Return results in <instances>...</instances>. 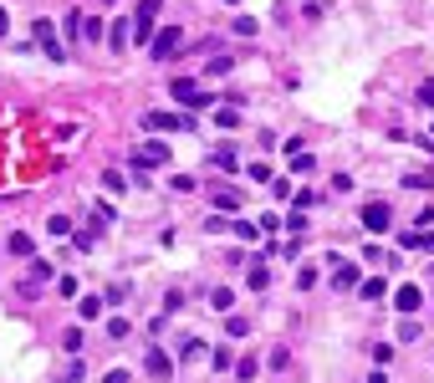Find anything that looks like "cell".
<instances>
[{"instance_id":"obj_15","label":"cell","mask_w":434,"mask_h":383,"mask_svg":"<svg viewBox=\"0 0 434 383\" xmlns=\"http://www.w3.org/2000/svg\"><path fill=\"white\" fill-rule=\"evenodd\" d=\"M143 368H149L153 378H169V373H174V358H169L164 348H149V363H143Z\"/></svg>"},{"instance_id":"obj_47","label":"cell","mask_w":434,"mask_h":383,"mask_svg":"<svg viewBox=\"0 0 434 383\" xmlns=\"http://www.w3.org/2000/svg\"><path fill=\"white\" fill-rule=\"evenodd\" d=\"M404 184H409V189H434V174H409Z\"/></svg>"},{"instance_id":"obj_9","label":"cell","mask_w":434,"mask_h":383,"mask_svg":"<svg viewBox=\"0 0 434 383\" xmlns=\"http://www.w3.org/2000/svg\"><path fill=\"white\" fill-rule=\"evenodd\" d=\"M6 250H10V256H21V261H36V241H31V230H10V235H6Z\"/></svg>"},{"instance_id":"obj_33","label":"cell","mask_w":434,"mask_h":383,"mask_svg":"<svg viewBox=\"0 0 434 383\" xmlns=\"http://www.w3.org/2000/svg\"><path fill=\"white\" fill-rule=\"evenodd\" d=\"M307 225H312L307 209H292V215H286V230H292V235H307Z\"/></svg>"},{"instance_id":"obj_27","label":"cell","mask_w":434,"mask_h":383,"mask_svg":"<svg viewBox=\"0 0 434 383\" xmlns=\"http://www.w3.org/2000/svg\"><path fill=\"white\" fill-rule=\"evenodd\" d=\"M317 200H322L317 189H296V194H292V209H307V215H312V209H317Z\"/></svg>"},{"instance_id":"obj_31","label":"cell","mask_w":434,"mask_h":383,"mask_svg":"<svg viewBox=\"0 0 434 383\" xmlns=\"http://www.w3.org/2000/svg\"><path fill=\"white\" fill-rule=\"evenodd\" d=\"M82 41H102V16H82Z\"/></svg>"},{"instance_id":"obj_40","label":"cell","mask_w":434,"mask_h":383,"mask_svg":"<svg viewBox=\"0 0 434 383\" xmlns=\"http://www.w3.org/2000/svg\"><path fill=\"white\" fill-rule=\"evenodd\" d=\"M36 281H51V261H31V286Z\"/></svg>"},{"instance_id":"obj_51","label":"cell","mask_w":434,"mask_h":383,"mask_svg":"<svg viewBox=\"0 0 434 383\" xmlns=\"http://www.w3.org/2000/svg\"><path fill=\"white\" fill-rule=\"evenodd\" d=\"M225 6H240V0H225Z\"/></svg>"},{"instance_id":"obj_16","label":"cell","mask_w":434,"mask_h":383,"mask_svg":"<svg viewBox=\"0 0 434 383\" xmlns=\"http://www.w3.org/2000/svg\"><path fill=\"white\" fill-rule=\"evenodd\" d=\"M358 297H363V301H384V297H388V281H384V276H363Z\"/></svg>"},{"instance_id":"obj_7","label":"cell","mask_w":434,"mask_h":383,"mask_svg":"<svg viewBox=\"0 0 434 383\" xmlns=\"http://www.w3.org/2000/svg\"><path fill=\"white\" fill-rule=\"evenodd\" d=\"M179 46H184V31H179V26H164V31L149 41V57H153V62H169Z\"/></svg>"},{"instance_id":"obj_8","label":"cell","mask_w":434,"mask_h":383,"mask_svg":"<svg viewBox=\"0 0 434 383\" xmlns=\"http://www.w3.org/2000/svg\"><path fill=\"white\" fill-rule=\"evenodd\" d=\"M108 41H113V51H128V46H133V16H113V21H108Z\"/></svg>"},{"instance_id":"obj_34","label":"cell","mask_w":434,"mask_h":383,"mask_svg":"<svg viewBox=\"0 0 434 383\" xmlns=\"http://www.w3.org/2000/svg\"><path fill=\"white\" fill-rule=\"evenodd\" d=\"M46 230H51V235H72V230H77V220H67V215H51V220H46Z\"/></svg>"},{"instance_id":"obj_1","label":"cell","mask_w":434,"mask_h":383,"mask_svg":"<svg viewBox=\"0 0 434 383\" xmlns=\"http://www.w3.org/2000/svg\"><path fill=\"white\" fill-rule=\"evenodd\" d=\"M169 97H174V102H184V108H209V113H215L220 108V102H215V92H205L200 82H194V77H174V82H169Z\"/></svg>"},{"instance_id":"obj_25","label":"cell","mask_w":434,"mask_h":383,"mask_svg":"<svg viewBox=\"0 0 434 383\" xmlns=\"http://www.w3.org/2000/svg\"><path fill=\"white\" fill-rule=\"evenodd\" d=\"M128 184H133V179H123L117 169H102V189H108V194H123Z\"/></svg>"},{"instance_id":"obj_21","label":"cell","mask_w":434,"mask_h":383,"mask_svg":"<svg viewBox=\"0 0 434 383\" xmlns=\"http://www.w3.org/2000/svg\"><path fill=\"white\" fill-rule=\"evenodd\" d=\"M230 230H235V241H245V245L261 241V225H256V220H230Z\"/></svg>"},{"instance_id":"obj_23","label":"cell","mask_w":434,"mask_h":383,"mask_svg":"<svg viewBox=\"0 0 434 383\" xmlns=\"http://www.w3.org/2000/svg\"><path fill=\"white\" fill-rule=\"evenodd\" d=\"M209 307L230 317V307H235V292H230V286H215V292H209Z\"/></svg>"},{"instance_id":"obj_13","label":"cell","mask_w":434,"mask_h":383,"mask_svg":"<svg viewBox=\"0 0 434 383\" xmlns=\"http://www.w3.org/2000/svg\"><path fill=\"white\" fill-rule=\"evenodd\" d=\"M393 307H399L404 317H414L419 307H424V292H419V286H399V292H393Z\"/></svg>"},{"instance_id":"obj_49","label":"cell","mask_w":434,"mask_h":383,"mask_svg":"<svg viewBox=\"0 0 434 383\" xmlns=\"http://www.w3.org/2000/svg\"><path fill=\"white\" fill-rule=\"evenodd\" d=\"M368 383H388V373H384V368H373V373H368Z\"/></svg>"},{"instance_id":"obj_26","label":"cell","mask_w":434,"mask_h":383,"mask_svg":"<svg viewBox=\"0 0 434 383\" xmlns=\"http://www.w3.org/2000/svg\"><path fill=\"white\" fill-rule=\"evenodd\" d=\"M62 348H67V353H72V358H77V353H82V348H87V337H82V327H67V333H62Z\"/></svg>"},{"instance_id":"obj_19","label":"cell","mask_w":434,"mask_h":383,"mask_svg":"<svg viewBox=\"0 0 434 383\" xmlns=\"http://www.w3.org/2000/svg\"><path fill=\"white\" fill-rule=\"evenodd\" d=\"M205 353H209L205 337H184V342H179V363H194V358H205Z\"/></svg>"},{"instance_id":"obj_10","label":"cell","mask_w":434,"mask_h":383,"mask_svg":"<svg viewBox=\"0 0 434 383\" xmlns=\"http://www.w3.org/2000/svg\"><path fill=\"white\" fill-rule=\"evenodd\" d=\"M209 164H215V169H225V174H240V153H235V143H220V149L215 153H209Z\"/></svg>"},{"instance_id":"obj_45","label":"cell","mask_w":434,"mask_h":383,"mask_svg":"<svg viewBox=\"0 0 434 383\" xmlns=\"http://www.w3.org/2000/svg\"><path fill=\"white\" fill-rule=\"evenodd\" d=\"M235 67V57H215V62H209V77H225Z\"/></svg>"},{"instance_id":"obj_17","label":"cell","mask_w":434,"mask_h":383,"mask_svg":"<svg viewBox=\"0 0 434 383\" xmlns=\"http://www.w3.org/2000/svg\"><path fill=\"white\" fill-rule=\"evenodd\" d=\"M102 307H108V297H77V317H82V322H97Z\"/></svg>"},{"instance_id":"obj_6","label":"cell","mask_w":434,"mask_h":383,"mask_svg":"<svg viewBox=\"0 0 434 383\" xmlns=\"http://www.w3.org/2000/svg\"><path fill=\"white\" fill-rule=\"evenodd\" d=\"M358 220H363L368 235H388V230H393V205H388V200H368Z\"/></svg>"},{"instance_id":"obj_18","label":"cell","mask_w":434,"mask_h":383,"mask_svg":"<svg viewBox=\"0 0 434 383\" xmlns=\"http://www.w3.org/2000/svg\"><path fill=\"white\" fill-rule=\"evenodd\" d=\"M97 235H102L97 220H92V225H77V230H72V245H77V250H92V245H97Z\"/></svg>"},{"instance_id":"obj_29","label":"cell","mask_w":434,"mask_h":383,"mask_svg":"<svg viewBox=\"0 0 434 383\" xmlns=\"http://www.w3.org/2000/svg\"><path fill=\"white\" fill-rule=\"evenodd\" d=\"M57 292L72 301V297H82V286H77V276H72V271H62V276H57Z\"/></svg>"},{"instance_id":"obj_5","label":"cell","mask_w":434,"mask_h":383,"mask_svg":"<svg viewBox=\"0 0 434 383\" xmlns=\"http://www.w3.org/2000/svg\"><path fill=\"white\" fill-rule=\"evenodd\" d=\"M31 41L41 46V57H46V62H67V46H62L57 26H51L46 16H41V21H31Z\"/></svg>"},{"instance_id":"obj_11","label":"cell","mask_w":434,"mask_h":383,"mask_svg":"<svg viewBox=\"0 0 434 383\" xmlns=\"http://www.w3.org/2000/svg\"><path fill=\"white\" fill-rule=\"evenodd\" d=\"M363 286V276H358V266H352V261H343V266L332 271V292H358Z\"/></svg>"},{"instance_id":"obj_50","label":"cell","mask_w":434,"mask_h":383,"mask_svg":"<svg viewBox=\"0 0 434 383\" xmlns=\"http://www.w3.org/2000/svg\"><path fill=\"white\" fill-rule=\"evenodd\" d=\"M10 31V10H0V36H6Z\"/></svg>"},{"instance_id":"obj_12","label":"cell","mask_w":434,"mask_h":383,"mask_svg":"<svg viewBox=\"0 0 434 383\" xmlns=\"http://www.w3.org/2000/svg\"><path fill=\"white\" fill-rule=\"evenodd\" d=\"M240 205H245V194L235 189V184H220V189H215V215H225V209L235 215V209H240Z\"/></svg>"},{"instance_id":"obj_2","label":"cell","mask_w":434,"mask_h":383,"mask_svg":"<svg viewBox=\"0 0 434 383\" xmlns=\"http://www.w3.org/2000/svg\"><path fill=\"white\" fill-rule=\"evenodd\" d=\"M143 128H149V133H194V113H164V108H149V113H143Z\"/></svg>"},{"instance_id":"obj_43","label":"cell","mask_w":434,"mask_h":383,"mask_svg":"<svg viewBox=\"0 0 434 383\" xmlns=\"http://www.w3.org/2000/svg\"><path fill=\"white\" fill-rule=\"evenodd\" d=\"M225 333H230V337H245V333H251V322H245V317H230Z\"/></svg>"},{"instance_id":"obj_37","label":"cell","mask_w":434,"mask_h":383,"mask_svg":"<svg viewBox=\"0 0 434 383\" xmlns=\"http://www.w3.org/2000/svg\"><path fill=\"white\" fill-rule=\"evenodd\" d=\"M296 286H301V292H312V286H317V266H296Z\"/></svg>"},{"instance_id":"obj_38","label":"cell","mask_w":434,"mask_h":383,"mask_svg":"<svg viewBox=\"0 0 434 383\" xmlns=\"http://www.w3.org/2000/svg\"><path fill=\"white\" fill-rule=\"evenodd\" d=\"M245 174H251L256 184H271L276 174H271V164H245Z\"/></svg>"},{"instance_id":"obj_4","label":"cell","mask_w":434,"mask_h":383,"mask_svg":"<svg viewBox=\"0 0 434 383\" xmlns=\"http://www.w3.org/2000/svg\"><path fill=\"white\" fill-rule=\"evenodd\" d=\"M128 164H133V174H138V179L149 174V169H164V164H169V143H164V138H149V143H138Z\"/></svg>"},{"instance_id":"obj_48","label":"cell","mask_w":434,"mask_h":383,"mask_svg":"<svg viewBox=\"0 0 434 383\" xmlns=\"http://www.w3.org/2000/svg\"><path fill=\"white\" fill-rule=\"evenodd\" d=\"M62 383H82V363H77V358L67 363V378H62Z\"/></svg>"},{"instance_id":"obj_14","label":"cell","mask_w":434,"mask_h":383,"mask_svg":"<svg viewBox=\"0 0 434 383\" xmlns=\"http://www.w3.org/2000/svg\"><path fill=\"white\" fill-rule=\"evenodd\" d=\"M245 286H251V292H266L271 286V266L261 256H251V266H245Z\"/></svg>"},{"instance_id":"obj_52","label":"cell","mask_w":434,"mask_h":383,"mask_svg":"<svg viewBox=\"0 0 434 383\" xmlns=\"http://www.w3.org/2000/svg\"><path fill=\"white\" fill-rule=\"evenodd\" d=\"M429 143H434V128H429Z\"/></svg>"},{"instance_id":"obj_44","label":"cell","mask_w":434,"mask_h":383,"mask_svg":"<svg viewBox=\"0 0 434 383\" xmlns=\"http://www.w3.org/2000/svg\"><path fill=\"white\" fill-rule=\"evenodd\" d=\"M388 358H393V342H373V363H378V368H384Z\"/></svg>"},{"instance_id":"obj_24","label":"cell","mask_w":434,"mask_h":383,"mask_svg":"<svg viewBox=\"0 0 434 383\" xmlns=\"http://www.w3.org/2000/svg\"><path fill=\"white\" fill-rule=\"evenodd\" d=\"M209 363H215V373H225V368L235 363V353H230V342H220V348H209Z\"/></svg>"},{"instance_id":"obj_22","label":"cell","mask_w":434,"mask_h":383,"mask_svg":"<svg viewBox=\"0 0 434 383\" xmlns=\"http://www.w3.org/2000/svg\"><path fill=\"white\" fill-rule=\"evenodd\" d=\"M230 31H235V36H245V41H251V36L261 31V21H256V16H230Z\"/></svg>"},{"instance_id":"obj_30","label":"cell","mask_w":434,"mask_h":383,"mask_svg":"<svg viewBox=\"0 0 434 383\" xmlns=\"http://www.w3.org/2000/svg\"><path fill=\"white\" fill-rule=\"evenodd\" d=\"M128 333H133V322H128V317H108V337H113V342H123Z\"/></svg>"},{"instance_id":"obj_20","label":"cell","mask_w":434,"mask_h":383,"mask_svg":"<svg viewBox=\"0 0 434 383\" xmlns=\"http://www.w3.org/2000/svg\"><path fill=\"white\" fill-rule=\"evenodd\" d=\"M82 16L87 10H67V21H62V36H67V41H82Z\"/></svg>"},{"instance_id":"obj_32","label":"cell","mask_w":434,"mask_h":383,"mask_svg":"<svg viewBox=\"0 0 434 383\" xmlns=\"http://www.w3.org/2000/svg\"><path fill=\"white\" fill-rule=\"evenodd\" d=\"M399 245H404V250H424V230H414V225L399 230Z\"/></svg>"},{"instance_id":"obj_41","label":"cell","mask_w":434,"mask_h":383,"mask_svg":"<svg viewBox=\"0 0 434 383\" xmlns=\"http://www.w3.org/2000/svg\"><path fill=\"white\" fill-rule=\"evenodd\" d=\"M414 230H434V205H424V209L414 215Z\"/></svg>"},{"instance_id":"obj_35","label":"cell","mask_w":434,"mask_h":383,"mask_svg":"<svg viewBox=\"0 0 434 383\" xmlns=\"http://www.w3.org/2000/svg\"><path fill=\"white\" fill-rule=\"evenodd\" d=\"M414 102H419V108H434V77H424V82H419Z\"/></svg>"},{"instance_id":"obj_42","label":"cell","mask_w":434,"mask_h":383,"mask_svg":"<svg viewBox=\"0 0 434 383\" xmlns=\"http://www.w3.org/2000/svg\"><path fill=\"white\" fill-rule=\"evenodd\" d=\"M271 194H276V200H292L296 189H292V179H271Z\"/></svg>"},{"instance_id":"obj_46","label":"cell","mask_w":434,"mask_h":383,"mask_svg":"<svg viewBox=\"0 0 434 383\" xmlns=\"http://www.w3.org/2000/svg\"><path fill=\"white\" fill-rule=\"evenodd\" d=\"M102 383H133V373H128V368H108V373H102Z\"/></svg>"},{"instance_id":"obj_28","label":"cell","mask_w":434,"mask_h":383,"mask_svg":"<svg viewBox=\"0 0 434 383\" xmlns=\"http://www.w3.org/2000/svg\"><path fill=\"white\" fill-rule=\"evenodd\" d=\"M215 128H240V108H215Z\"/></svg>"},{"instance_id":"obj_36","label":"cell","mask_w":434,"mask_h":383,"mask_svg":"<svg viewBox=\"0 0 434 383\" xmlns=\"http://www.w3.org/2000/svg\"><path fill=\"white\" fill-rule=\"evenodd\" d=\"M256 373H261V363H256V358H240V363H235V378H240V383H251Z\"/></svg>"},{"instance_id":"obj_39","label":"cell","mask_w":434,"mask_h":383,"mask_svg":"<svg viewBox=\"0 0 434 383\" xmlns=\"http://www.w3.org/2000/svg\"><path fill=\"white\" fill-rule=\"evenodd\" d=\"M312 169H317V158H312V153H296L292 158V174H312Z\"/></svg>"},{"instance_id":"obj_3","label":"cell","mask_w":434,"mask_h":383,"mask_svg":"<svg viewBox=\"0 0 434 383\" xmlns=\"http://www.w3.org/2000/svg\"><path fill=\"white\" fill-rule=\"evenodd\" d=\"M159 10H164V0H138L133 6V46H149L153 36V21H159Z\"/></svg>"}]
</instances>
